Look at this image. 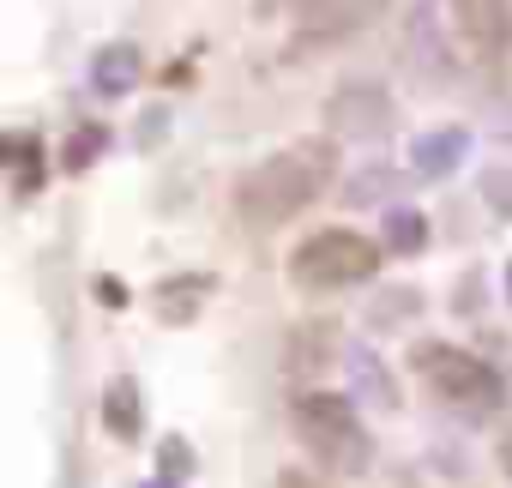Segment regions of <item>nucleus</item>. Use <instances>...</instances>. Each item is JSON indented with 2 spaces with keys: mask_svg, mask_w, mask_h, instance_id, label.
Segmentation results:
<instances>
[{
  "mask_svg": "<svg viewBox=\"0 0 512 488\" xmlns=\"http://www.w3.org/2000/svg\"><path fill=\"white\" fill-rule=\"evenodd\" d=\"M332 181V145L326 139H302L290 151H272L260 157L241 181H235V217L253 223V229H272L284 217H296L302 205H314Z\"/></svg>",
  "mask_w": 512,
  "mask_h": 488,
  "instance_id": "obj_1",
  "label": "nucleus"
},
{
  "mask_svg": "<svg viewBox=\"0 0 512 488\" xmlns=\"http://www.w3.org/2000/svg\"><path fill=\"white\" fill-rule=\"evenodd\" d=\"M290 422H296L302 446L320 452L338 476H362L374 464V434L362 428V416H356L350 398H338V392H302L290 404Z\"/></svg>",
  "mask_w": 512,
  "mask_h": 488,
  "instance_id": "obj_2",
  "label": "nucleus"
},
{
  "mask_svg": "<svg viewBox=\"0 0 512 488\" xmlns=\"http://www.w3.org/2000/svg\"><path fill=\"white\" fill-rule=\"evenodd\" d=\"M410 368H416L452 410H464V416H494V410L506 404V380H500L482 356H470V350H458V344L428 338V344L410 350Z\"/></svg>",
  "mask_w": 512,
  "mask_h": 488,
  "instance_id": "obj_3",
  "label": "nucleus"
},
{
  "mask_svg": "<svg viewBox=\"0 0 512 488\" xmlns=\"http://www.w3.org/2000/svg\"><path fill=\"white\" fill-rule=\"evenodd\" d=\"M380 241H368V235H356V229H320V235H308L302 248H296V260H290V278L302 284V290H314V296H332V290H350V284H368L374 272H380Z\"/></svg>",
  "mask_w": 512,
  "mask_h": 488,
  "instance_id": "obj_4",
  "label": "nucleus"
},
{
  "mask_svg": "<svg viewBox=\"0 0 512 488\" xmlns=\"http://www.w3.org/2000/svg\"><path fill=\"white\" fill-rule=\"evenodd\" d=\"M326 121L338 139H386L392 133V97L380 85H338L326 97Z\"/></svg>",
  "mask_w": 512,
  "mask_h": 488,
  "instance_id": "obj_5",
  "label": "nucleus"
},
{
  "mask_svg": "<svg viewBox=\"0 0 512 488\" xmlns=\"http://www.w3.org/2000/svg\"><path fill=\"white\" fill-rule=\"evenodd\" d=\"M452 19H458V37L488 67L512 61V0H452Z\"/></svg>",
  "mask_w": 512,
  "mask_h": 488,
  "instance_id": "obj_6",
  "label": "nucleus"
},
{
  "mask_svg": "<svg viewBox=\"0 0 512 488\" xmlns=\"http://www.w3.org/2000/svg\"><path fill=\"white\" fill-rule=\"evenodd\" d=\"M392 0H296V37L302 43H332L362 25H374Z\"/></svg>",
  "mask_w": 512,
  "mask_h": 488,
  "instance_id": "obj_7",
  "label": "nucleus"
},
{
  "mask_svg": "<svg viewBox=\"0 0 512 488\" xmlns=\"http://www.w3.org/2000/svg\"><path fill=\"white\" fill-rule=\"evenodd\" d=\"M404 49H410V67H416L422 85H452V49H446V31H440L434 0H416L410 31H404Z\"/></svg>",
  "mask_w": 512,
  "mask_h": 488,
  "instance_id": "obj_8",
  "label": "nucleus"
},
{
  "mask_svg": "<svg viewBox=\"0 0 512 488\" xmlns=\"http://www.w3.org/2000/svg\"><path fill=\"white\" fill-rule=\"evenodd\" d=\"M338 362H344V374H350V392H356V404L398 410V380L386 374V362L374 356V344H362V338H344Z\"/></svg>",
  "mask_w": 512,
  "mask_h": 488,
  "instance_id": "obj_9",
  "label": "nucleus"
},
{
  "mask_svg": "<svg viewBox=\"0 0 512 488\" xmlns=\"http://www.w3.org/2000/svg\"><path fill=\"white\" fill-rule=\"evenodd\" d=\"M139 73H145V55L133 49V43H109V49H97V61H91V91L97 97H127L133 85H139Z\"/></svg>",
  "mask_w": 512,
  "mask_h": 488,
  "instance_id": "obj_10",
  "label": "nucleus"
},
{
  "mask_svg": "<svg viewBox=\"0 0 512 488\" xmlns=\"http://www.w3.org/2000/svg\"><path fill=\"white\" fill-rule=\"evenodd\" d=\"M464 151H470V133H464V127H434V133H422V139L410 145V163H416V175L440 181V175H452V169L464 163Z\"/></svg>",
  "mask_w": 512,
  "mask_h": 488,
  "instance_id": "obj_11",
  "label": "nucleus"
},
{
  "mask_svg": "<svg viewBox=\"0 0 512 488\" xmlns=\"http://www.w3.org/2000/svg\"><path fill=\"white\" fill-rule=\"evenodd\" d=\"M205 296H211V278H205V272H199V278L187 272V278H163L151 302H157V320H169V326H187V320L199 314V302H205Z\"/></svg>",
  "mask_w": 512,
  "mask_h": 488,
  "instance_id": "obj_12",
  "label": "nucleus"
},
{
  "mask_svg": "<svg viewBox=\"0 0 512 488\" xmlns=\"http://www.w3.org/2000/svg\"><path fill=\"white\" fill-rule=\"evenodd\" d=\"M103 428L115 440H139V428H145V404H139V386L127 374L109 380V392H103Z\"/></svg>",
  "mask_w": 512,
  "mask_h": 488,
  "instance_id": "obj_13",
  "label": "nucleus"
},
{
  "mask_svg": "<svg viewBox=\"0 0 512 488\" xmlns=\"http://www.w3.org/2000/svg\"><path fill=\"white\" fill-rule=\"evenodd\" d=\"M380 248L386 254H422L428 248V217L416 205H392L386 211V229H380Z\"/></svg>",
  "mask_w": 512,
  "mask_h": 488,
  "instance_id": "obj_14",
  "label": "nucleus"
},
{
  "mask_svg": "<svg viewBox=\"0 0 512 488\" xmlns=\"http://www.w3.org/2000/svg\"><path fill=\"white\" fill-rule=\"evenodd\" d=\"M103 151H109V127H97V121H85V127H79V133L67 139V151H61V163H67V169L79 175V169H91V163H97Z\"/></svg>",
  "mask_w": 512,
  "mask_h": 488,
  "instance_id": "obj_15",
  "label": "nucleus"
},
{
  "mask_svg": "<svg viewBox=\"0 0 512 488\" xmlns=\"http://www.w3.org/2000/svg\"><path fill=\"white\" fill-rule=\"evenodd\" d=\"M404 187H410V175H398V169H362L344 193H350V205H368V199H392Z\"/></svg>",
  "mask_w": 512,
  "mask_h": 488,
  "instance_id": "obj_16",
  "label": "nucleus"
},
{
  "mask_svg": "<svg viewBox=\"0 0 512 488\" xmlns=\"http://www.w3.org/2000/svg\"><path fill=\"white\" fill-rule=\"evenodd\" d=\"M193 476V452H187V440L181 434H163V446H157V482H187Z\"/></svg>",
  "mask_w": 512,
  "mask_h": 488,
  "instance_id": "obj_17",
  "label": "nucleus"
},
{
  "mask_svg": "<svg viewBox=\"0 0 512 488\" xmlns=\"http://www.w3.org/2000/svg\"><path fill=\"white\" fill-rule=\"evenodd\" d=\"M320 344H332V332H296L290 338V374H314V368H326V356H320Z\"/></svg>",
  "mask_w": 512,
  "mask_h": 488,
  "instance_id": "obj_18",
  "label": "nucleus"
},
{
  "mask_svg": "<svg viewBox=\"0 0 512 488\" xmlns=\"http://www.w3.org/2000/svg\"><path fill=\"white\" fill-rule=\"evenodd\" d=\"M476 193L500 211V217H512V169L506 163H494V169H482V181H476Z\"/></svg>",
  "mask_w": 512,
  "mask_h": 488,
  "instance_id": "obj_19",
  "label": "nucleus"
},
{
  "mask_svg": "<svg viewBox=\"0 0 512 488\" xmlns=\"http://www.w3.org/2000/svg\"><path fill=\"white\" fill-rule=\"evenodd\" d=\"M410 314H416V290H392V296L374 302V320H380V326H398V320H410Z\"/></svg>",
  "mask_w": 512,
  "mask_h": 488,
  "instance_id": "obj_20",
  "label": "nucleus"
},
{
  "mask_svg": "<svg viewBox=\"0 0 512 488\" xmlns=\"http://www.w3.org/2000/svg\"><path fill=\"white\" fill-rule=\"evenodd\" d=\"M97 290H103L109 308H127V284H121V278H97Z\"/></svg>",
  "mask_w": 512,
  "mask_h": 488,
  "instance_id": "obj_21",
  "label": "nucleus"
},
{
  "mask_svg": "<svg viewBox=\"0 0 512 488\" xmlns=\"http://www.w3.org/2000/svg\"><path fill=\"white\" fill-rule=\"evenodd\" d=\"M278 488H314V482H308L302 470H284V476H278Z\"/></svg>",
  "mask_w": 512,
  "mask_h": 488,
  "instance_id": "obj_22",
  "label": "nucleus"
},
{
  "mask_svg": "<svg viewBox=\"0 0 512 488\" xmlns=\"http://www.w3.org/2000/svg\"><path fill=\"white\" fill-rule=\"evenodd\" d=\"M506 302H512V266H506Z\"/></svg>",
  "mask_w": 512,
  "mask_h": 488,
  "instance_id": "obj_23",
  "label": "nucleus"
},
{
  "mask_svg": "<svg viewBox=\"0 0 512 488\" xmlns=\"http://www.w3.org/2000/svg\"><path fill=\"white\" fill-rule=\"evenodd\" d=\"M145 488H169V482H145Z\"/></svg>",
  "mask_w": 512,
  "mask_h": 488,
  "instance_id": "obj_24",
  "label": "nucleus"
}]
</instances>
